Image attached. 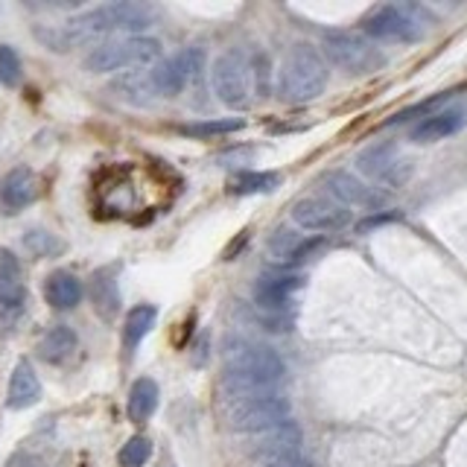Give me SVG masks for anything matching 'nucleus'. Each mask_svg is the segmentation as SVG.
Here are the masks:
<instances>
[{
  "label": "nucleus",
  "instance_id": "20",
  "mask_svg": "<svg viewBox=\"0 0 467 467\" xmlns=\"http://www.w3.org/2000/svg\"><path fill=\"white\" fill-rule=\"evenodd\" d=\"M111 91L120 97L123 102H129V106H138V109L152 106V102L158 99V91H155V85H152L150 67L120 73V77L111 82Z\"/></svg>",
  "mask_w": 467,
  "mask_h": 467
},
{
  "label": "nucleus",
  "instance_id": "14",
  "mask_svg": "<svg viewBox=\"0 0 467 467\" xmlns=\"http://www.w3.org/2000/svg\"><path fill=\"white\" fill-rule=\"evenodd\" d=\"M321 184H325L327 196L333 202H339L342 208H365V211H377L379 204H383V196L374 193L371 187H365L357 175H350L345 170H333L327 172L325 179H321Z\"/></svg>",
  "mask_w": 467,
  "mask_h": 467
},
{
  "label": "nucleus",
  "instance_id": "31",
  "mask_svg": "<svg viewBox=\"0 0 467 467\" xmlns=\"http://www.w3.org/2000/svg\"><path fill=\"white\" fill-rule=\"evenodd\" d=\"M266 467H301V462H298V456H286L277 462H266Z\"/></svg>",
  "mask_w": 467,
  "mask_h": 467
},
{
  "label": "nucleus",
  "instance_id": "16",
  "mask_svg": "<svg viewBox=\"0 0 467 467\" xmlns=\"http://www.w3.org/2000/svg\"><path fill=\"white\" fill-rule=\"evenodd\" d=\"M464 120H467V114H464L462 106H452V109H444V111H432V114H427L412 129V140L415 143L444 140L450 135H456V131H462L464 129Z\"/></svg>",
  "mask_w": 467,
  "mask_h": 467
},
{
  "label": "nucleus",
  "instance_id": "22",
  "mask_svg": "<svg viewBox=\"0 0 467 467\" xmlns=\"http://www.w3.org/2000/svg\"><path fill=\"white\" fill-rule=\"evenodd\" d=\"M44 298L56 310H73L82 301V281L70 272H53L47 281H44Z\"/></svg>",
  "mask_w": 467,
  "mask_h": 467
},
{
  "label": "nucleus",
  "instance_id": "7",
  "mask_svg": "<svg viewBox=\"0 0 467 467\" xmlns=\"http://www.w3.org/2000/svg\"><path fill=\"white\" fill-rule=\"evenodd\" d=\"M252 62L240 50H225L213 58L211 85L216 99L228 109H245L252 102Z\"/></svg>",
  "mask_w": 467,
  "mask_h": 467
},
{
  "label": "nucleus",
  "instance_id": "11",
  "mask_svg": "<svg viewBox=\"0 0 467 467\" xmlns=\"http://www.w3.org/2000/svg\"><path fill=\"white\" fill-rule=\"evenodd\" d=\"M202 62H204L202 47H184L175 56L164 58V62L152 65L150 73H152V85L158 97H179L187 88V82L199 73Z\"/></svg>",
  "mask_w": 467,
  "mask_h": 467
},
{
  "label": "nucleus",
  "instance_id": "9",
  "mask_svg": "<svg viewBox=\"0 0 467 467\" xmlns=\"http://www.w3.org/2000/svg\"><path fill=\"white\" fill-rule=\"evenodd\" d=\"M357 170L374 184L400 187L409 179V164L400 158V150L391 140H377L357 155Z\"/></svg>",
  "mask_w": 467,
  "mask_h": 467
},
{
  "label": "nucleus",
  "instance_id": "29",
  "mask_svg": "<svg viewBox=\"0 0 467 467\" xmlns=\"http://www.w3.org/2000/svg\"><path fill=\"white\" fill-rule=\"evenodd\" d=\"M0 82H4L6 88L21 85V58H18V53H15V47H9V44L0 47Z\"/></svg>",
  "mask_w": 467,
  "mask_h": 467
},
{
  "label": "nucleus",
  "instance_id": "28",
  "mask_svg": "<svg viewBox=\"0 0 467 467\" xmlns=\"http://www.w3.org/2000/svg\"><path fill=\"white\" fill-rule=\"evenodd\" d=\"M150 456H152V441L146 435H135L123 444L117 462H120V467H143L150 462Z\"/></svg>",
  "mask_w": 467,
  "mask_h": 467
},
{
  "label": "nucleus",
  "instance_id": "21",
  "mask_svg": "<svg viewBox=\"0 0 467 467\" xmlns=\"http://www.w3.org/2000/svg\"><path fill=\"white\" fill-rule=\"evenodd\" d=\"M77 348H79V336L73 333V327L56 325L44 333V339L38 342V357L50 365H62L77 354Z\"/></svg>",
  "mask_w": 467,
  "mask_h": 467
},
{
  "label": "nucleus",
  "instance_id": "17",
  "mask_svg": "<svg viewBox=\"0 0 467 467\" xmlns=\"http://www.w3.org/2000/svg\"><path fill=\"white\" fill-rule=\"evenodd\" d=\"M38 193V182H36V172L29 167H12L4 182H0V202L6 204L9 213H18L24 211L29 202L36 199Z\"/></svg>",
  "mask_w": 467,
  "mask_h": 467
},
{
  "label": "nucleus",
  "instance_id": "15",
  "mask_svg": "<svg viewBox=\"0 0 467 467\" xmlns=\"http://www.w3.org/2000/svg\"><path fill=\"white\" fill-rule=\"evenodd\" d=\"M298 444H301V430L296 427V420H286V423H281V427L260 432L254 447H252V452H254L257 459L277 462V459L296 456Z\"/></svg>",
  "mask_w": 467,
  "mask_h": 467
},
{
  "label": "nucleus",
  "instance_id": "27",
  "mask_svg": "<svg viewBox=\"0 0 467 467\" xmlns=\"http://www.w3.org/2000/svg\"><path fill=\"white\" fill-rule=\"evenodd\" d=\"M245 123L237 117H225V120H202V123H187L182 126V135L190 138H216V135H231V131H240Z\"/></svg>",
  "mask_w": 467,
  "mask_h": 467
},
{
  "label": "nucleus",
  "instance_id": "2",
  "mask_svg": "<svg viewBox=\"0 0 467 467\" xmlns=\"http://www.w3.org/2000/svg\"><path fill=\"white\" fill-rule=\"evenodd\" d=\"M223 365H225V386L237 398L266 391L275 383H281L286 374V365L277 357V350L245 339H234L225 345Z\"/></svg>",
  "mask_w": 467,
  "mask_h": 467
},
{
  "label": "nucleus",
  "instance_id": "5",
  "mask_svg": "<svg viewBox=\"0 0 467 467\" xmlns=\"http://www.w3.org/2000/svg\"><path fill=\"white\" fill-rule=\"evenodd\" d=\"M427 12L420 6H400V4H386L377 6L371 15H365L362 33L377 41H420L427 33Z\"/></svg>",
  "mask_w": 467,
  "mask_h": 467
},
{
  "label": "nucleus",
  "instance_id": "24",
  "mask_svg": "<svg viewBox=\"0 0 467 467\" xmlns=\"http://www.w3.org/2000/svg\"><path fill=\"white\" fill-rule=\"evenodd\" d=\"M91 301L97 316H102L106 321H114L117 313H120V286H117L114 275L109 272H97L91 281Z\"/></svg>",
  "mask_w": 467,
  "mask_h": 467
},
{
  "label": "nucleus",
  "instance_id": "4",
  "mask_svg": "<svg viewBox=\"0 0 467 467\" xmlns=\"http://www.w3.org/2000/svg\"><path fill=\"white\" fill-rule=\"evenodd\" d=\"M161 58V41L150 36H126L111 38L99 44L85 56L88 73H126V70H143L158 65Z\"/></svg>",
  "mask_w": 467,
  "mask_h": 467
},
{
  "label": "nucleus",
  "instance_id": "13",
  "mask_svg": "<svg viewBox=\"0 0 467 467\" xmlns=\"http://www.w3.org/2000/svg\"><path fill=\"white\" fill-rule=\"evenodd\" d=\"M301 289H304V277L298 272H289V269L263 272L254 284V301L266 313H281Z\"/></svg>",
  "mask_w": 467,
  "mask_h": 467
},
{
  "label": "nucleus",
  "instance_id": "10",
  "mask_svg": "<svg viewBox=\"0 0 467 467\" xmlns=\"http://www.w3.org/2000/svg\"><path fill=\"white\" fill-rule=\"evenodd\" d=\"M292 223L304 231L318 234H330V231H342L354 223V213L342 208L339 202H333L330 196H304L292 204Z\"/></svg>",
  "mask_w": 467,
  "mask_h": 467
},
{
  "label": "nucleus",
  "instance_id": "8",
  "mask_svg": "<svg viewBox=\"0 0 467 467\" xmlns=\"http://www.w3.org/2000/svg\"><path fill=\"white\" fill-rule=\"evenodd\" d=\"M325 53L330 56V62L336 67H342L354 77H362V73H374L377 67H383L386 56L379 53L377 44L368 36L359 33H327L325 36Z\"/></svg>",
  "mask_w": 467,
  "mask_h": 467
},
{
  "label": "nucleus",
  "instance_id": "30",
  "mask_svg": "<svg viewBox=\"0 0 467 467\" xmlns=\"http://www.w3.org/2000/svg\"><path fill=\"white\" fill-rule=\"evenodd\" d=\"M24 243H26L29 252H36L38 257H50V254L65 248V243H58L56 237H50V234H44V231H29L24 237Z\"/></svg>",
  "mask_w": 467,
  "mask_h": 467
},
{
  "label": "nucleus",
  "instance_id": "12",
  "mask_svg": "<svg viewBox=\"0 0 467 467\" xmlns=\"http://www.w3.org/2000/svg\"><path fill=\"white\" fill-rule=\"evenodd\" d=\"M321 245H325L321 237H306V234H298L296 228H275L272 237L266 240V252L281 269H296L316 252H321Z\"/></svg>",
  "mask_w": 467,
  "mask_h": 467
},
{
  "label": "nucleus",
  "instance_id": "26",
  "mask_svg": "<svg viewBox=\"0 0 467 467\" xmlns=\"http://www.w3.org/2000/svg\"><path fill=\"white\" fill-rule=\"evenodd\" d=\"M277 184H281V175L277 172H240L237 179L231 182V193H237V196L272 193Z\"/></svg>",
  "mask_w": 467,
  "mask_h": 467
},
{
  "label": "nucleus",
  "instance_id": "6",
  "mask_svg": "<svg viewBox=\"0 0 467 467\" xmlns=\"http://www.w3.org/2000/svg\"><path fill=\"white\" fill-rule=\"evenodd\" d=\"M292 406L284 394H272V391H257V394H243L237 403L231 406V427L237 432L248 435H260L266 430L281 427L289 420Z\"/></svg>",
  "mask_w": 467,
  "mask_h": 467
},
{
  "label": "nucleus",
  "instance_id": "23",
  "mask_svg": "<svg viewBox=\"0 0 467 467\" xmlns=\"http://www.w3.org/2000/svg\"><path fill=\"white\" fill-rule=\"evenodd\" d=\"M158 409V383L150 377H140L135 379V386L129 391V403H126V412L131 423H146Z\"/></svg>",
  "mask_w": 467,
  "mask_h": 467
},
{
  "label": "nucleus",
  "instance_id": "25",
  "mask_svg": "<svg viewBox=\"0 0 467 467\" xmlns=\"http://www.w3.org/2000/svg\"><path fill=\"white\" fill-rule=\"evenodd\" d=\"M155 318H158V310L152 304H138V306H131V310L126 313V321H123V348H126V354H131V350H135L146 339V333L152 330Z\"/></svg>",
  "mask_w": 467,
  "mask_h": 467
},
{
  "label": "nucleus",
  "instance_id": "3",
  "mask_svg": "<svg viewBox=\"0 0 467 467\" xmlns=\"http://www.w3.org/2000/svg\"><path fill=\"white\" fill-rule=\"evenodd\" d=\"M330 82L327 58L313 44H296L277 70V94L286 102H310L325 94Z\"/></svg>",
  "mask_w": 467,
  "mask_h": 467
},
{
  "label": "nucleus",
  "instance_id": "19",
  "mask_svg": "<svg viewBox=\"0 0 467 467\" xmlns=\"http://www.w3.org/2000/svg\"><path fill=\"white\" fill-rule=\"evenodd\" d=\"M26 301V284L21 260L6 248H0V306L4 310H21Z\"/></svg>",
  "mask_w": 467,
  "mask_h": 467
},
{
  "label": "nucleus",
  "instance_id": "18",
  "mask_svg": "<svg viewBox=\"0 0 467 467\" xmlns=\"http://www.w3.org/2000/svg\"><path fill=\"white\" fill-rule=\"evenodd\" d=\"M41 400V379L29 359H18L9 377V391H6V406L9 409H29Z\"/></svg>",
  "mask_w": 467,
  "mask_h": 467
},
{
  "label": "nucleus",
  "instance_id": "1",
  "mask_svg": "<svg viewBox=\"0 0 467 467\" xmlns=\"http://www.w3.org/2000/svg\"><path fill=\"white\" fill-rule=\"evenodd\" d=\"M152 24V9L143 4H131V0H117V4H102L94 6L77 18H70L65 24H50V26H36V38L47 50L67 53L77 44L94 41L99 36L111 33H129L138 36L146 26Z\"/></svg>",
  "mask_w": 467,
  "mask_h": 467
}]
</instances>
